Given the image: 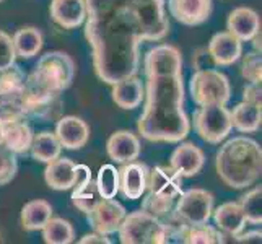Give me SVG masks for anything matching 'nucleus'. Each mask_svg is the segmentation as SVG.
I'll return each instance as SVG.
<instances>
[{"label":"nucleus","instance_id":"1","mask_svg":"<svg viewBox=\"0 0 262 244\" xmlns=\"http://www.w3.org/2000/svg\"><path fill=\"white\" fill-rule=\"evenodd\" d=\"M85 38L92 48L96 77L107 85L137 75L140 42L147 41L129 0H85Z\"/></svg>","mask_w":262,"mask_h":244},{"label":"nucleus","instance_id":"2","mask_svg":"<svg viewBox=\"0 0 262 244\" xmlns=\"http://www.w3.org/2000/svg\"><path fill=\"white\" fill-rule=\"evenodd\" d=\"M145 107L137 130L148 142L178 143L187 137L191 122L184 111L183 67L145 72Z\"/></svg>","mask_w":262,"mask_h":244},{"label":"nucleus","instance_id":"3","mask_svg":"<svg viewBox=\"0 0 262 244\" xmlns=\"http://www.w3.org/2000/svg\"><path fill=\"white\" fill-rule=\"evenodd\" d=\"M215 169L231 189H248L260 178L262 148L249 137L238 135L227 140L216 151Z\"/></svg>","mask_w":262,"mask_h":244},{"label":"nucleus","instance_id":"4","mask_svg":"<svg viewBox=\"0 0 262 244\" xmlns=\"http://www.w3.org/2000/svg\"><path fill=\"white\" fill-rule=\"evenodd\" d=\"M124 244H166V227L161 218L145 210H137L124 216L119 230Z\"/></svg>","mask_w":262,"mask_h":244},{"label":"nucleus","instance_id":"5","mask_svg":"<svg viewBox=\"0 0 262 244\" xmlns=\"http://www.w3.org/2000/svg\"><path fill=\"white\" fill-rule=\"evenodd\" d=\"M62 92H57L33 74L26 75V85L23 92V107L26 117H38V119L51 121L57 119L64 101H62Z\"/></svg>","mask_w":262,"mask_h":244},{"label":"nucleus","instance_id":"6","mask_svg":"<svg viewBox=\"0 0 262 244\" xmlns=\"http://www.w3.org/2000/svg\"><path fill=\"white\" fill-rule=\"evenodd\" d=\"M26 85V74L20 65H10L0 70V121L4 124L26 119L23 107V92Z\"/></svg>","mask_w":262,"mask_h":244},{"label":"nucleus","instance_id":"7","mask_svg":"<svg viewBox=\"0 0 262 244\" xmlns=\"http://www.w3.org/2000/svg\"><path fill=\"white\" fill-rule=\"evenodd\" d=\"M189 92L197 106L202 104H225L231 98V85L228 77L216 69L195 70L189 81Z\"/></svg>","mask_w":262,"mask_h":244},{"label":"nucleus","instance_id":"8","mask_svg":"<svg viewBox=\"0 0 262 244\" xmlns=\"http://www.w3.org/2000/svg\"><path fill=\"white\" fill-rule=\"evenodd\" d=\"M75 72V62L67 52L51 51L38 60V64H36L31 74L48 86L64 93L74 83Z\"/></svg>","mask_w":262,"mask_h":244},{"label":"nucleus","instance_id":"9","mask_svg":"<svg viewBox=\"0 0 262 244\" xmlns=\"http://www.w3.org/2000/svg\"><path fill=\"white\" fill-rule=\"evenodd\" d=\"M192 124L195 134L207 143L223 142L228 137L233 125L230 109L225 104H202L194 111Z\"/></svg>","mask_w":262,"mask_h":244},{"label":"nucleus","instance_id":"10","mask_svg":"<svg viewBox=\"0 0 262 244\" xmlns=\"http://www.w3.org/2000/svg\"><path fill=\"white\" fill-rule=\"evenodd\" d=\"M174 202L173 210L183 218L186 223H207L212 218L215 197L212 192L205 189H189L183 191Z\"/></svg>","mask_w":262,"mask_h":244},{"label":"nucleus","instance_id":"11","mask_svg":"<svg viewBox=\"0 0 262 244\" xmlns=\"http://www.w3.org/2000/svg\"><path fill=\"white\" fill-rule=\"evenodd\" d=\"M135 7L147 41H161L169 31L165 0H129Z\"/></svg>","mask_w":262,"mask_h":244},{"label":"nucleus","instance_id":"12","mask_svg":"<svg viewBox=\"0 0 262 244\" xmlns=\"http://www.w3.org/2000/svg\"><path fill=\"white\" fill-rule=\"evenodd\" d=\"M125 215H127V210L116 198H101L95 205V209L86 213L88 223L93 231L106 234V236L117 233Z\"/></svg>","mask_w":262,"mask_h":244},{"label":"nucleus","instance_id":"13","mask_svg":"<svg viewBox=\"0 0 262 244\" xmlns=\"http://www.w3.org/2000/svg\"><path fill=\"white\" fill-rule=\"evenodd\" d=\"M150 169L142 161L124 163L119 169V191L129 201H137L147 191Z\"/></svg>","mask_w":262,"mask_h":244},{"label":"nucleus","instance_id":"14","mask_svg":"<svg viewBox=\"0 0 262 244\" xmlns=\"http://www.w3.org/2000/svg\"><path fill=\"white\" fill-rule=\"evenodd\" d=\"M168 10L176 21L197 26L210 18L213 0H168Z\"/></svg>","mask_w":262,"mask_h":244},{"label":"nucleus","instance_id":"15","mask_svg":"<svg viewBox=\"0 0 262 244\" xmlns=\"http://www.w3.org/2000/svg\"><path fill=\"white\" fill-rule=\"evenodd\" d=\"M215 67H228L238 62L243 56V41L228 31H220L212 36L207 46Z\"/></svg>","mask_w":262,"mask_h":244},{"label":"nucleus","instance_id":"16","mask_svg":"<svg viewBox=\"0 0 262 244\" xmlns=\"http://www.w3.org/2000/svg\"><path fill=\"white\" fill-rule=\"evenodd\" d=\"M205 165V155L192 142H183L174 148L169 158V166L181 178H192L201 173Z\"/></svg>","mask_w":262,"mask_h":244},{"label":"nucleus","instance_id":"17","mask_svg":"<svg viewBox=\"0 0 262 244\" xmlns=\"http://www.w3.org/2000/svg\"><path fill=\"white\" fill-rule=\"evenodd\" d=\"M56 137L59 139L62 148L80 150L86 145L90 139V125L77 116L59 117L56 125Z\"/></svg>","mask_w":262,"mask_h":244},{"label":"nucleus","instance_id":"18","mask_svg":"<svg viewBox=\"0 0 262 244\" xmlns=\"http://www.w3.org/2000/svg\"><path fill=\"white\" fill-rule=\"evenodd\" d=\"M106 150L110 158L119 165L137 160L140 155V139L130 130H117L114 132L106 143Z\"/></svg>","mask_w":262,"mask_h":244},{"label":"nucleus","instance_id":"19","mask_svg":"<svg viewBox=\"0 0 262 244\" xmlns=\"http://www.w3.org/2000/svg\"><path fill=\"white\" fill-rule=\"evenodd\" d=\"M227 30L243 42L251 41L260 31V16L249 7H238L228 15Z\"/></svg>","mask_w":262,"mask_h":244},{"label":"nucleus","instance_id":"20","mask_svg":"<svg viewBox=\"0 0 262 244\" xmlns=\"http://www.w3.org/2000/svg\"><path fill=\"white\" fill-rule=\"evenodd\" d=\"M51 18L64 30H74L85 23L86 5L85 0H52Z\"/></svg>","mask_w":262,"mask_h":244},{"label":"nucleus","instance_id":"21","mask_svg":"<svg viewBox=\"0 0 262 244\" xmlns=\"http://www.w3.org/2000/svg\"><path fill=\"white\" fill-rule=\"evenodd\" d=\"M183 178H181L171 166H155L148 173V184L147 191L176 198L183 192ZM145 191V192H147Z\"/></svg>","mask_w":262,"mask_h":244},{"label":"nucleus","instance_id":"22","mask_svg":"<svg viewBox=\"0 0 262 244\" xmlns=\"http://www.w3.org/2000/svg\"><path fill=\"white\" fill-rule=\"evenodd\" d=\"M111 86H113V101L125 111L139 107L143 101V98H145V86H143L142 80L137 75H130L117 80Z\"/></svg>","mask_w":262,"mask_h":244},{"label":"nucleus","instance_id":"23","mask_svg":"<svg viewBox=\"0 0 262 244\" xmlns=\"http://www.w3.org/2000/svg\"><path fill=\"white\" fill-rule=\"evenodd\" d=\"M212 218L215 227L222 233H227L230 236H236L246 227V216L238 202H225L216 207L212 212Z\"/></svg>","mask_w":262,"mask_h":244},{"label":"nucleus","instance_id":"24","mask_svg":"<svg viewBox=\"0 0 262 244\" xmlns=\"http://www.w3.org/2000/svg\"><path fill=\"white\" fill-rule=\"evenodd\" d=\"M46 165L48 166L44 169V181L51 189H54V191H69V189L74 187L75 163L70 158L57 157Z\"/></svg>","mask_w":262,"mask_h":244},{"label":"nucleus","instance_id":"25","mask_svg":"<svg viewBox=\"0 0 262 244\" xmlns=\"http://www.w3.org/2000/svg\"><path fill=\"white\" fill-rule=\"evenodd\" d=\"M176 242L184 244H223L225 234L207 223H184L178 234Z\"/></svg>","mask_w":262,"mask_h":244},{"label":"nucleus","instance_id":"26","mask_svg":"<svg viewBox=\"0 0 262 244\" xmlns=\"http://www.w3.org/2000/svg\"><path fill=\"white\" fill-rule=\"evenodd\" d=\"M34 134L26 119H16L4 124V140L2 143L16 155L30 151Z\"/></svg>","mask_w":262,"mask_h":244},{"label":"nucleus","instance_id":"27","mask_svg":"<svg viewBox=\"0 0 262 244\" xmlns=\"http://www.w3.org/2000/svg\"><path fill=\"white\" fill-rule=\"evenodd\" d=\"M231 125L241 134H252L260 129L262 122V106L241 101L230 111Z\"/></svg>","mask_w":262,"mask_h":244},{"label":"nucleus","instance_id":"28","mask_svg":"<svg viewBox=\"0 0 262 244\" xmlns=\"http://www.w3.org/2000/svg\"><path fill=\"white\" fill-rule=\"evenodd\" d=\"M52 216V205L44 198H34L23 205L21 227L26 231H38Z\"/></svg>","mask_w":262,"mask_h":244},{"label":"nucleus","instance_id":"29","mask_svg":"<svg viewBox=\"0 0 262 244\" xmlns=\"http://www.w3.org/2000/svg\"><path fill=\"white\" fill-rule=\"evenodd\" d=\"M44 38L42 33L34 28V26H23L13 34V46L16 51V57L31 59L38 56V52L42 49Z\"/></svg>","mask_w":262,"mask_h":244},{"label":"nucleus","instance_id":"30","mask_svg":"<svg viewBox=\"0 0 262 244\" xmlns=\"http://www.w3.org/2000/svg\"><path fill=\"white\" fill-rule=\"evenodd\" d=\"M30 151H31L33 160L41 161V163H49L52 160H56L57 157H60L62 145L59 139L56 137V134L49 130H42L33 137Z\"/></svg>","mask_w":262,"mask_h":244},{"label":"nucleus","instance_id":"31","mask_svg":"<svg viewBox=\"0 0 262 244\" xmlns=\"http://www.w3.org/2000/svg\"><path fill=\"white\" fill-rule=\"evenodd\" d=\"M42 239L48 244H70L75 239V230L69 220L51 216L49 221L41 228Z\"/></svg>","mask_w":262,"mask_h":244},{"label":"nucleus","instance_id":"32","mask_svg":"<svg viewBox=\"0 0 262 244\" xmlns=\"http://www.w3.org/2000/svg\"><path fill=\"white\" fill-rule=\"evenodd\" d=\"M96 189L101 198H114L119 192V169L114 165H103L96 176Z\"/></svg>","mask_w":262,"mask_h":244},{"label":"nucleus","instance_id":"33","mask_svg":"<svg viewBox=\"0 0 262 244\" xmlns=\"http://www.w3.org/2000/svg\"><path fill=\"white\" fill-rule=\"evenodd\" d=\"M72 204H74V207H77V209L80 212H83L85 215L90 213L95 205L101 201V195L98 194V189H96V184L95 181L92 179L88 184L82 186V187H75L72 189Z\"/></svg>","mask_w":262,"mask_h":244},{"label":"nucleus","instance_id":"34","mask_svg":"<svg viewBox=\"0 0 262 244\" xmlns=\"http://www.w3.org/2000/svg\"><path fill=\"white\" fill-rule=\"evenodd\" d=\"M245 216L249 223L260 225L262 223V187L256 186L251 191H248L245 195L239 198V202Z\"/></svg>","mask_w":262,"mask_h":244},{"label":"nucleus","instance_id":"35","mask_svg":"<svg viewBox=\"0 0 262 244\" xmlns=\"http://www.w3.org/2000/svg\"><path fill=\"white\" fill-rule=\"evenodd\" d=\"M174 202H176V198L173 197H163L153 192H147V195L143 197V201H142V210L155 215L158 218H163L165 215H168L173 210Z\"/></svg>","mask_w":262,"mask_h":244},{"label":"nucleus","instance_id":"36","mask_svg":"<svg viewBox=\"0 0 262 244\" xmlns=\"http://www.w3.org/2000/svg\"><path fill=\"white\" fill-rule=\"evenodd\" d=\"M18 173L16 153L4 143H0V186L8 184Z\"/></svg>","mask_w":262,"mask_h":244},{"label":"nucleus","instance_id":"37","mask_svg":"<svg viewBox=\"0 0 262 244\" xmlns=\"http://www.w3.org/2000/svg\"><path fill=\"white\" fill-rule=\"evenodd\" d=\"M241 75L249 83H260L262 81V59L259 51H251L246 56H243Z\"/></svg>","mask_w":262,"mask_h":244},{"label":"nucleus","instance_id":"38","mask_svg":"<svg viewBox=\"0 0 262 244\" xmlns=\"http://www.w3.org/2000/svg\"><path fill=\"white\" fill-rule=\"evenodd\" d=\"M16 60V51L13 46V38L8 33L0 30V70L10 67Z\"/></svg>","mask_w":262,"mask_h":244},{"label":"nucleus","instance_id":"39","mask_svg":"<svg viewBox=\"0 0 262 244\" xmlns=\"http://www.w3.org/2000/svg\"><path fill=\"white\" fill-rule=\"evenodd\" d=\"M192 65L195 70H204V69H212L215 67L213 62H212V57L209 51H207V48H199L194 56H192Z\"/></svg>","mask_w":262,"mask_h":244},{"label":"nucleus","instance_id":"40","mask_svg":"<svg viewBox=\"0 0 262 244\" xmlns=\"http://www.w3.org/2000/svg\"><path fill=\"white\" fill-rule=\"evenodd\" d=\"M243 101L262 106V88L260 83H248L243 90Z\"/></svg>","mask_w":262,"mask_h":244},{"label":"nucleus","instance_id":"41","mask_svg":"<svg viewBox=\"0 0 262 244\" xmlns=\"http://www.w3.org/2000/svg\"><path fill=\"white\" fill-rule=\"evenodd\" d=\"M93 179L92 176V169H90L86 165H75V181H74V187H82L85 184H88L90 181Z\"/></svg>","mask_w":262,"mask_h":244},{"label":"nucleus","instance_id":"42","mask_svg":"<svg viewBox=\"0 0 262 244\" xmlns=\"http://www.w3.org/2000/svg\"><path fill=\"white\" fill-rule=\"evenodd\" d=\"M234 242H239V244H249V242H256V244H260L262 241V231L260 230H252V231H248V233H239L236 236H233Z\"/></svg>","mask_w":262,"mask_h":244},{"label":"nucleus","instance_id":"43","mask_svg":"<svg viewBox=\"0 0 262 244\" xmlns=\"http://www.w3.org/2000/svg\"><path fill=\"white\" fill-rule=\"evenodd\" d=\"M80 244H90V242H96V244H111V239L106 236V234H101V233H90V234H85L83 238L78 239Z\"/></svg>","mask_w":262,"mask_h":244},{"label":"nucleus","instance_id":"44","mask_svg":"<svg viewBox=\"0 0 262 244\" xmlns=\"http://www.w3.org/2000/svg\"><path fill=\"white\" fill-rule=\"evenodd\" d=\"M2 140H4V122L0 121V143H2Z\"/></svg>","mask_w":262,"mask_h":244},{"label":"nucleus","instance_id":"45","mask_svg":"<svg viewBox=\"0 0 262 244\" xmlns=\"http://www.w3.org/2000/svg\"><path fill=\"white\" fill-rule=\"evenodd\" d=\"M0 2H2V0H0Z\"/></svg>","mask_w":262,"mask_h":244}]
</instances>
